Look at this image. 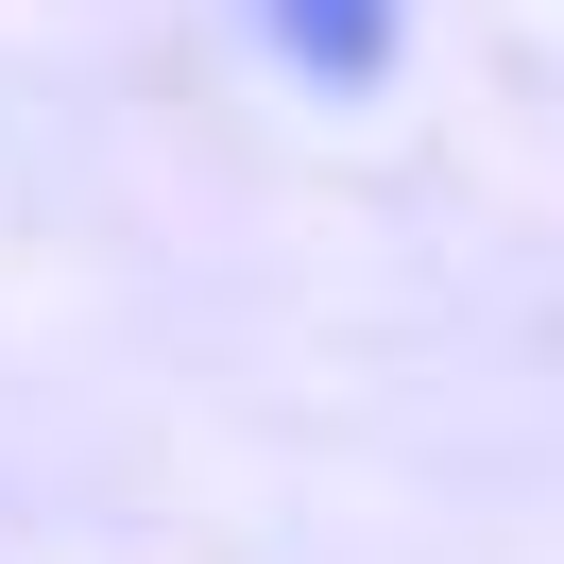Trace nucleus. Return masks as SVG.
Returning a JSON list of instances; mask_svg holds the SVG:
<instances>
[{"label":"nucleus","instance_id":"obj_1","mask_svg":"<svg viewBox=\"0 0 564 564\" xmlns=\"http://www.w3.org/2000/svg\"><path fill=\"white\" fill-rule=\"evenodd\" d=\"M291 35V69H325V86H377L393 69V0H257Z\"/></svg>","mask_w":564,"mask_h":564}]
</instances>
